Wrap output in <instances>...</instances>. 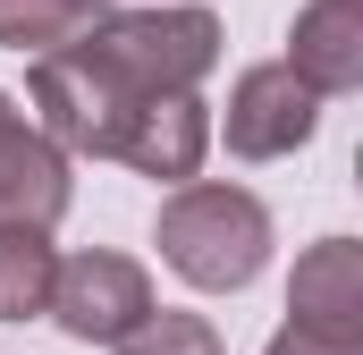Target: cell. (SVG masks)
Masks as SVG:
<instances>
[{"instance_id": "277c9868", "label": "cell", "mask_w": 363, "mask_h": 355, "mask_svg": "<svg viewBox=\"0 0 363 355\" xmlns=\"http://www.w3.org/2000/svg\"><path fill=\"white\" fill-rule=\"evenodd\" d=\"M77 347H118L144 313H152V271L135 254H110V246H85V254H60L51 271V305H43Z\"/></svg>"}, {"instance_id": "6da1fadb", "label": "cell", "mask_w": 363, "mask_h": 355, "mask_svg": "<svg viewBox=\"0 0 363 355\" xmlns=\"http://www.w3.org/2000/svg\"><path fill=\"white\" fill-rule=\"evenodd\" d=\"M152 246H161V263L178 271L186 288L237 296V288H254L271 271L279 229H271V203L262 195L220 186V178H178L169 203H161V220H152Z\"/></svg>"}, {"instance_id": "5b68a950", "label": "cell", "mask_w": 363, "mask_h": 355, "mask_svg": "<svg viewBox=\"0 0 363 355\" xmlns=\"http://www.w3.org/2000/svg\"><path fill=\"white\" fill-rule=\"evenodd\" d=\"M313 127H321V93L304 85L287 60H262V68H245V77L228 85V110H220L211 136H220L237 161H287V153L313 144Z\"/></svg>"}, {"instance_id": "3957f363", "label": "cell", "mask_w": 363, "mask_h": 355, "mask_svg": "<svg viewBox=\"0 0 363 355\" xmlns=\"http://www.w3.org/2000/svg\"><path fill=\"white\" fill-rule=\"evenodd\" d=\"M26 102H34V127H43L68 161H110V153H118V127L135 119V93L85 51V34L34 60Z\"/></svg>"}, {"instance_id": "8992f818", "label": "cell", "mask_w": 363, "mask_h": 355, "mask_svg": "<svg viewBox=\"0 0 363 355\" xmlns=\"http://www.w3.org/2000/svg\"><path fill=\"white\" fill-rule=\"evenodd\" d=\"M68 203H77L68 153L17 110V93H0V220H17V229H60Z\"/></svg>"}, {"instance_id": "9c48e42d", "label": "cell", "mask_w": 363, "mask_h": 355, "mask_svg": "<svg viewBox=\"0 0 363 355\" xmlns=\"http://www.w3.org/2000/svg\"><path fill=\"white\" fill-rule=\"evenodd\" d=\"M287 68L321 93H355L363 85V0H304L287 26Z\"/></svg>"}, {"instance_id": "30bf717a", "label": "cell", "mask_w": 363, "mask_h": 355, "mask_svg": "<svg viewBox=\"0 0 363 355\" xmlns=\"http://www.w3.org/2000/svg\"><path fill=\"white\" fill-rule=\"evenodd\" d=\"M51 271H60L51 229H17V220H0V322H43V305H51Z\"/></svg>"}, {"instance_id": "7a4b0ae2", "label": "cell", "mask_w": 363, "mask_h": 355, "mask_svg": "<svg viewBox=\"0 0 363 355\" xmlns=\"http://www.w3.org/2000/svg\"><path fill=\"white\" fill-rule=\"evenodd\" d=\"M85 51L135 93H194L220 68V17L203 0H152V9H101L85 26Z\"/></svg>"}, {"instance_id": "4fadbf2b", "label": "cell", "mask_w": 363, "mask_h": 355, "mask_svg": "<svg viewBox=\"0 0 363 355\" xmlns=\"http://www.w3.org/2000/svg\"><path fill=\"white\" fill-rule=\"evenodd\" d=\"M262 355H363V347H330V339H313V330H296V322H279L271 347Z\"/></svg>"}, {"instance_id": "ba28073f", "label": "cell", "mask_w": 363, "mask_h": 355, "mask_svg": "<svg viewBox=\"0 0 363 355\" xmlns=\"http://www.w3.org/2000/svg\"><path fill=\"white\" fill-rule=\"evenodd\" d=\"M203 153H211V110H203V93H152V102H135V119L118 127V153H110V161H127V170L152 178V186H178V178L203 170Z\"/></svg>"}, {"instance_id": "8fae6325", "label": "cell", "mask_w": 363, "mask_h": 355, "mask_svg": "<svg viewBox=\"0 0 363 355\" xmlns=\"http://www.w3.org/2000/svg\"><path fill=\"white\" fill-rule=\"evenodd\" d=\"M101 9H110V0H0V51H26V60H43V51L77 43V34H85Z\"/></svg>"}, {"instance_id": "7c38bea8", "label": "cell", "mask_w": 363, "mask_h": 355, "mask_svg": "<svg viewBox=\"0 0 363 355\" xmlns=\"http://www.w3.org/2000/svg\"><path fill=\"white\" fill-rule=\"evenodd\" d=\"M110 355H220V330L203 313H178V305H152Z\"/></svg>"}, {"instance_id": "52a82bcc", "label": "cell", "mask_w": 363, "mask_h": 355, "mask_svg": "<svg viewBox=\"0 0 363 355\" xmlns=\"http://www.w3.org/2000/svg\"><path fill=\"white\" fill-rule=\"evenodd\" d=\"M287 322L330 339V347H363V246L355 237H321V246L296 254Z\"/></svg>"}]
</instances>
